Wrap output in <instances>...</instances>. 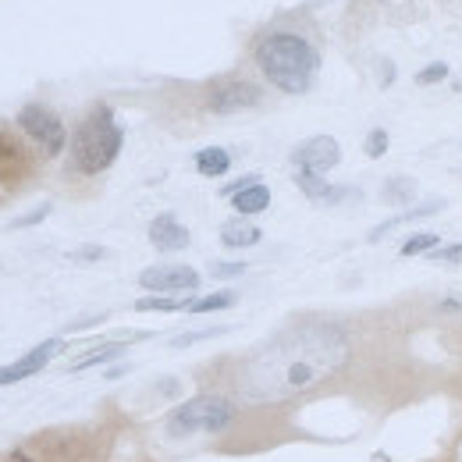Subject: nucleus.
<instances>
[{"label": "nucleus", "mask_w": 462, "mask_h": 462, "mask_svg": "<svg viewBox=\"0 0 462 462\" xmlns=\"http://www.w3.org/2000/svg\"><path fill=\"white\" fill-rule=\"evenodd\" d=\"M60 352H64V338H47V342H40L36 348H29V352H25V356H18L14 363L0 366V388L36 377L40 370H47V363H51V359H58Z\"/></svg>", "instance_id": "nucleus-9"}, {"label": "nucleus", "mask_w": 462, "mask_h": 462, "mask_svg": "<svg viewBox=\"0 0 462 462\" xmlns=\"http://www.w3.org/2000/svg\"><path fill=\"white\" fill-rule=\"evenodd\" d=\"M256 181H260V174H245V178H238V181L225 185V189H221V196H225V199H231V196H238L242 189H249V185H256Z\"/></svg>", "instance_id": "nucleus-27"}, {"label": "nucleus", "mask_w": 462, "mask_h": 462, "mask_svg": "<svg viewBox=\"0 0 462 462\" xmlns=\"http://www.w3.org/2000/svg\"><path fill=\"white\" fill-rule=\"evenodd\" d=\"M260 100H263V89L256 82H245V79H221L207 93V107L214 115H238V111L256 107Z\"/></svg>", "instance_id": "nucleus-7"}, {"label": "nucleus", "mask_w": 462, "mask_h": 462, "mask_svg": "<svg viewBox=\"0 0 462 462\" xmlns=\"http://www.w3.org/2000/svg\"><path fill=\"white\" fill-rule=\"evenodd\" d=\"M150 242L161 253H178V249H189L192 235H189V228L174 214H161V217L150 221Z\"/></svg>", "instance_id": "nucleus-10"}, {"label": "nucleus", "mask_w": 462, "mask_h": 462, "mask_svg": "<svg viewBox=\"0 0 462 462\" xmlns=\"http://www.w3.org/2000/svg\"><path fill=\"white\" fill-rule=\"evenodd\" d=\"M139 285L153 295H181V291L199 289V271H192L185 263H157L139 274Z\"/></svg>", "instance_id": "nucleus-8"}, {"label": "nucleus", "mask_w": 462, "mask_h": 462, "mask_svg": "<svg viewBox=\"0 0 462 462\" xmlns=\"http://www.w3.org/2000/svg\"><path fill=\"white\" fill-rule=\"evenodd\" d=\"M388 146H392L388 132H384V128H370V135H366V143H363V153L377 161V157H384V153H388Z\"/></svg>", "instance_id": "nucleus-21"}, {"label": "nucleus", "mask_w": 462, "mask_h": 462, "mask_svg": "<svg viewBox=\"0 0 462 462\" xmlns=\"http://www.w3.org/2000/svg\"><path fill=\"white\" fill-rule=\"evenodd\" d=\"M189 302L192 299H185V295H143V299H135V310L139 313H189Z\"/></svg>", "instance_id": "nucleus-17"}, {"label": "nucleus", "mask_w": 462, "mask_h": 462, "mask_svg": "<svg viewBox=\"0 0 462 462\" xmlns=\"http://www.w3.org/2000/svg\"><path fill=\"white\" fill-rule=\"evenodd\" d=\"M18 128L43 150V157H60L64 143H68V128L58 117V111H51L47 104H25L18 111Z\"/></svg>", "instance_id": "nucleus-5"}, {"label": "nucleus", "mask_w": 462, "mask_h": 462, "mask_svg": "<svg viewBox=\"0 0 462 462\" xmlns=\"http://www.w3.org/2000/svg\"><path fill=\"white\" fill-rule=\"evenodd\" d=\"M104 256H107L104 245H82V249L68 253V260H75V263H93V260H104Z\"/></svg>", "instance_id": "nucleus-25"}, {"label": "nucleus", "mask_w": 462, "mask_h": 462, "mask_svg": "<svg viewBox=\"0 0 462 462\" xmlns=\"http://www.w3.org/2000/svg\"><path fill=\"white\" fill-rule=\"evenodd\" d=\"M7 462H32V459H29V456H25V452H22V448H14V452H11V456H7Z\"/></svg>", "instance_id": "nucleus-29"}, {"label": "nucleus", "mask_w": 462, "mask_h": 462, "mask_svg": "<svg viewBox=\"0 0 462 462\" xmlns=\"http://www.w3.org/2000/svg\"><path fill=\"white\" fill-rule=\"evenodd\" d=\"M438 210H445V199H427V203H416V207H409V210H402V214H395V217L381 221L377 228L370 231V242H381L384 235H392V231L402 228V225H412V221H423V217H434Z\"/></svg>", "instance_id": "nucleus-12"}, {"label": "nucleus", "mask_w": 462, "mask_h": 462, "mask_svg": "<svg viewBox=\"0 0 462 462\" xmlns=\"http://www.w3.org/2000/svg\"><path fill=\"white\" fill-rule=\"evenodd\" d=\"M430 260L434 263H448V267H462V242H456V245H438L430 253Z\"/></svg>", "instance_id": "nucleus-24"}, {"label": "nucleus", "mask_w": 462, "mask_h": 462, "mask_svg": "<svg viewBox=\"0 0 462 462\" xmlns=\"http://www.w3.org/2000/svg\"><path fill=\"white\" fill-rule=\"evenodd\" d=\"M210 274H214V278H225V282H228V278H242V274H245V263H225V260H221V263H210Z\"/></svg>", "instance_id": "nucleus-26"}, {"label": "nucleus", "mask_w": 462, "mask_h": 462, "mask_svg": "<svg viewBox=\"0 0 462 462\" xmlns=\"http://www.w3.org/2000/svg\"><path fill=\"white\" fill-rule=\"evenodd\" d=\"M196 171L203 178H221V174L231 171V153L221 150V146H207L196 153Z\"/></svg>", "instance_id": "nucleus-16"}, {"label": "nucleus", "mask_w": 462, "mask_h": 462, "mask_svg": "<svg viewBox=\"0 0 462 462\" xmlns=\"http://www.w3.org/2000/svg\"><path fill=\"white\" fill-rule=\"evenodd\" d=\"M448 75H452V68H448L445 60H434V64H427V68L416 71V86H438V82H445Z\"/></svg>", "instance_id": "nucleus-20"}, {"label": "nucleus", "mask_w": 462, "mask_h": 462, "mask_svg": "<svg viewBox=\"0 0 462 462\" xmlns=\"http://www.w3.org/2000/svg\"><path fill=\"white\" fill-rule=\"evenodd\" d=\"M107 320V313H93V317H82V320H71L64 331H86V328H97V324H104Z\"/></svg>", "instance_id": "nucleus-28"}, {"label": "nucleus", "mask_w": 462, "mask_h": 462, "mask_svg": "<svg viewBox=\"0 0 462 462\" xmlns=\"http://www.w3.org/2000/svg\"><path fill=\"white\" fill-rule=\"evenodd\" d=\"M416 196H420V185H416V178H405V174L388 178V181H384V189H381V199H384V203H392V207H405V210L416 203Z\"/></svg>", "instance_id": "nucleus-15"}, {"label": "nucleus", "mask_w": 462, "mask_h": 462, "mask_svg": "<svg viewBox=\"0 0 462 462\" xmlns=\"http://www.w3.org/2000/svg\"><path fill=\"white\" fill-rule=\"evenodd\" d=\"M235 402L217 395V392H207V395H192L185 402L168 412V438L171 441H185L192 434H221L235 423Z\"/></svg>", "instance_id": "nucleus-4"}, {"label": "nucleus", "mask_w": 462, "mask_h": 462, "mask_svg": "<svg viewBox=\"0 0 462 462\" xmlns=\"http://www.w3.org/2000/svg\"><path fill=\"white\" fill-rule=\"evenodd\" d=\"M228 328H203V331H189V335H174L171 338V348H189L196 346V342H207V338H217V335H225Z\"/></svg>", "instance_id": "nucleus-22"}, {"label": "nucleus", "mask_w": 462, "mask_h": 462, "mask_svg": "<svg viewBox=\"0 0 462 462\" xmlns=\"http://www.w3.org/2000/svg\"><path fill=\"white\" fill-rule=\"evenodd\" d=\"M51 210H54V203H40V207H32L29 214H22V217H14L11 221V228H32V225H40V221H47L51 217Z\"/></svg>", "instance_id": "nucleus-23"}, {"label": "nucleus", "mask_w": 462, "mask_h": 462, "mask_svg": "<svg viewBox=\"0 0 462 462\" xmlns=\"http://www.w3.org/2000/svg\"><path fill=\"white\" fill-rule=\"evenodd\" d=\"M348 359L352 346L342 328L320 320L291 324L245 359L238 388L256 405L289 402L331 381L338 370H346Z\"/></svg>", "instance_id": "nucleus-1"}, {"label": "nucleus", "mask_w": 462, "mask_h": 462, "mask_svg": "<svg viewBox=\"0 0 462 462\" xmlns=\"http://www.w3.org/2000/svg\"><path fill=\"white\" fill-rule=\"evenodd\" d=\"M143 338H150V335H146V331H139V335H132V338H115V342H104V346L89 348L86 356H79V359L71 363V374H82V370L104 366V363H111V359H121L132 342H143Z\"/></svg>", "instance_id": "nucleus-11"}, {"label": "nucleus", "mask_w": 462, "mask_h": 462, "mask_svg": "<svg viewBox=\"0 0 462 462\" xmlns=\"http://www.w3.org/2000/svg\"><path fill=\"white\" fill-rule=\"evenodd\" d=\"M441 245V235H434V231H416V235H409L402 242V256H430L434 249Z\"/></svg>", "instance_id": "nucleus-19"}, {"label": "nucleus", "mask_w": 462, "mask_h": 462, "mask_svg": "<svg viewBox=\"0 0 462 462\" xmlns=\"http://www.w3.org/2000/svg\"><path fill=\"white\" fill-rule=\"evenodd\" d=\"M121 146H125V128L117 125L107 104H97L71 135V164L82 174H100L117 161Z\"/></svg>", "instance_id": "nucleus-3"}, {"label": "nucleus", "mask_w": 462, "mask_h": 462, "mask_svg": "<svg viewBox=\"0 0 462 462\" xmlns=\"http://www.w3.org/2000/svg\"><path fill=\"white\" fill-rule=\"evenodd\" d=\"M342 164V146L335 135H310L291 150V168L306 174H328Z\"/></svg>", "instance_id": "nucleus-6"}, {"label": "nucleus", "mask_w": 462, "mask_h": 462, "mask_svg": "<svg viewBox=\"0 0 462 462\" xmlns=\"http://www.w3.org/2000/svg\"><path fill=\"white\" fill-rule=\"evenodd\" d=\"M253 58H256V68L263 71V79L289 97L310 93L317 82V71H320L317 47L306 36L289 32V29H274V32L260 36L253 47Z\"/></svg>", "instance_id": "nucleus-2"}, {"label": "nucleus", "mask_w": 462, "mask_h": 462, "mask_svg": "<svg viewBox=\"0 0 462 462\" xmlns=\"http://www.w3.org/2000/svg\"><path fill=\"white\" fill-rule=\"evenodd\" d=\"M263 238V231L256 228L253 221H245V217H235V221H225L221 225V242L228 245V249H249V245H256Z\"/></svg>", "instance_id": "nucleus-14"}, {"label": "nucleus", "mask_w": 462, "mask_h": 462, "mask_svg": "<svg viewBox=\"0 0 462 462\" xmlns=\"http://www.w3.org/2000/svg\"><path fill=\"white\" fill-rule=\"evenodd\" d=\"M235 302H238V295L231 289L210 291V295H203V299H192V302H189V313H217V310H231Z\"/></svg>", "instance_id": "nucleus-18"}, {"label": "nucleus", "mask_w": 462, "mask_h": 462, "mask_svg": "<svg viewBox=\"0 0 462 462\" xmlns=\"http://www.w3.org/2000/svg\"><path fill=\"white\" fill-rule=\"evenodd\" d=\"M231 207L238 210V217H256V214H263L271 207V189L263 181H256V185L242 189L238 196H231Z\"/></svg>", "instance_id": "nucleus-13"}]
</instances>
